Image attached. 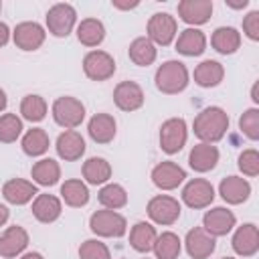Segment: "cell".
<instances>
[{"mask_svg":"<svg viewBox=\"0 0 259 259\" xmlns=\"http://www.w3.org/2000/svg\"><path fill=\"white\" fill-rule=\"evenodd\" d=\"M251 95H253V101H255V103H259V97H257V83L253 85V91H251Z\"/></svg>","mask_w":259,"mask_h":259,"instance_id":"49","label":"cell"},{"mask_svg":"<svg viewBox=\"0 0 259 259\" xmlns=\"http://www.w3.org/2000/svg\"><path fill=\"white\" fill-rule=\"evenodd\" d=\"M225 77V69L219 61H202L194 69V81L200 87H217Z\"/></svg>","mask_w":259,"mask_h":259,"instance_id":"28","label":"cell"},{"mask_svg":"<svg viewBox=\"0 0 259 259\" xmlns=\"http://www.w3.org/2000/svg\"><path fill=\"white\" fill-rule=\"evenodd\" d=\"M75 18H77V12L71 4H55L49 8L47 12V26H49V32H53L55 36H67L73 26H75Z\"/></svg>","mask_w":259,"mask_h":259,"instance_id":"7","label":"cell"},{"mask_svg":"<svg viewBox=\"0 0 259 259\" xmlns=\"http://www.w3.org/2000/svg\"><path fill=\"white\" fill-rule=\"evenodd\" d=\"M83 71L93 81H105L115 73V61L105 51H91L83 59Z\"/></svg>","mask_w":259,"mask_h":259,"instance_id":"6","label":"cell"},{"mask_svg":"<svg viewBox=\"0 0 259 259\" xmlns=\"http://www.w3.org/2000/svg\"><path fill=\"white\" fill-rule=\"evenodd\" d=\"M0 10H2V4H0Z\"/></svg>","mask_w":259,"mask_h":259,"instance_id":"51","label":"cell"},{"mask_svg":"<svg viewBox=\"0 0 259 259\" xmlns=\"http://www.w3.org/2000/svg\"><path fill=\"white\" fill-rule=\"evenodd\" d=\"M188 162H190V168L192 170H196V172H208L219 162V150L212 144H204V142L202 144H196L190 150Z\"/></svg>","mask_w":259,"mask_h":259,"instance_id":"22","label":"cell"},{"mask_svg":"<svg viewBox=\"0 0 259 259\" xmlns=\"http://www.w3.org/2000/svg\"><path fill=\"white\" fill-rule=\"evenodd\" d=\"M2 194L12 204H26L38 192H36V186L32 182H26V180H20V178H12L2 186Z\"/></svg>","mask_w":259,"mask_h":259,"instance_id":"25","label":"cell"},{"mask_svg":"<svg viewBox=\"0 0 259 259\" xmlns=\"http://www.w3.org/2000/svg\"><path fill=\"white\" fill-rule=\"evenodd\" d=\"M20 259H42V255H40V253H26V255H22Z\"/></svg>","mask_w":259,"mask_h":259,"instance_id":"48","label":"cell"},{"mask_svg":"<svg viewBox=\"0 0 259 259\" xmlns=\"http://www.w3.org/2000/svg\"><path fill=\"white\" fill-rule=\"evenodd\" d=\"M6 103H8V99H6V93L0 89V111H4V109H6Z\"/></svg>","mask_w":259,"mask_h":259,"instance_id":"47","label":"cell"},{"mask_svg":"<svg viewBox=\"0 0 259 259\" xmlns=\"http://www.w3.org/2000/svg\"><path fill=\"white\" fill-rule=\"evenodd\" d=\"M235 214L229 210V208H225V206H217V208H212V210H208L206 214H204V219H202V229L208 233V235H212V237H223V235H227L233 227H235Z\"/></svg>","mask_w":259,"mask_h":259,"instance_id":"12","label":"cell"},{"mask_svg":"<svg viewBox=\"0 0 259 259\" xmlns=\"http://www.w3.org/2000/svg\"><path fill=\"white\" fill-rule=\"evenodd\" d=\"M229 130V115L221 107H206L194 117V136L204 144L219 142Z\"/></svg>","mask_w":259,"mask_h":259,"instance_id":"1","label":"cell"},{"mask_svg":"<svg viewBox=\"0 0 259 259\" xmlns=\"http://www.w3.org/2000/svg\"><path fill=\"white\" fill-rule=\"evenodd\" d=\"M243 30L251 40H259V12L253 10L243 20Z\"/></svg>","mask_w":259,"mask_h":259,"instance_id":"42","label":"cell"},{"mask_svg":"<svg viewBox=\"0 0 259 259\" xmlns=\"http://www.w3.org/2000/svg\"><path fill=\"white\" fill-rule=\"evenodd\" d=\"M212 198H214V188L204 178L190 180L182 190V200L190 208H204V206H208L212 202Z\"/></svg>","mask_w":259,"mask_h":259,"instance_id":"10","label":"cell"},{"mask_svg":"<svg viewBox=\"0 0 259 259\" xmlns=\"http://www.w3.org/2000/svg\"><path fill=\"white\" fill-rule=\"evenodd\" d=\"M61 196L69 206H85L89 202V190L81 180H65L61 186Z\"/></svg>","mask_w":259,"mask_h":259,"instance_id":"33","label":"cell"},{"mask_svg":"<svg viewBox=\"0 0 259 259\" xmlns=\"http://www.w3.org/2000/svg\"><path fill=\"white\" fill-rule=\"evenodd\" d=\"M239 127L249 140H259V109H247L239 117Z\"/></svg>","mask_w":259,"mask_h":259,"instance_id":"39","label":"cell"},{"mask_svg":"<svg viewBox=\"0 0 259 259\" xmlns=\"http://www.w3.org/2000/svg\"><path fill=\"white\" fill-rule=\"evenodd\" d=\"M186 121L182 117H170L160 127V148L166 154H176L186 144Z\"/></svg>","mask_w":259,"mask_h":259,"instance_id":"5","label":"cell"},{"mask_svg":"<svg viewBox=\"0 0 259 259\" xmlns=\"http://www.w3.org/2000/svg\"><path fill=\"white\" fill-rule=\"evenodd\" d=\"M113 101L121 111H136L144 105V91L136 81H121L113 89Z\"/></svg>","mask_w":259,"mask_h":259,"instance_id":"11","label":"cell"},{"mask_svg":"<svg viewBox=\"0 0 259 259\" xmlns=\"http://www.w3.org/2000/svg\"><path fill=\"white\" fill-rule=\"evenodd\" d=\"M148 214L158 225H172L180 217V202L172 196H154L148 202Z\"/></svg>","mask_w":259,"mask_h":259,"instance_id":"9","label":"cell"},{"mask_svg":"<svg viewBox=\"0 0 259 259\" xmlns=\"http://www.w3.org/2000/svg\"><path fill=\"white\" fill-rule=\"evenodd\" d=\"M111 4L115 8H119V10H130V8H136L138 6V2H119V0H113Z\"/></svg>","mask_w":259,"mask_h":259,"instance_id":"44","label":"cell"},{"mask_svg":"<svg viewBox=\"0 0 259 259\" xmlns=\"http://www.w3.org/2000/svg\"><path fill=\"white\" fill-rule=\"evenodd\" d=\"M20 132H22V121L16 113H4L0 117V142L4 144L16 142Z\"/></svg>","mask_w":259,"mask_h":259,"instance_id":"38","label":"cell"},{"mask_svg":"<svg viewBox=\"0 0 259 259\" xmlns=\"http://www.w3.org/2000/svg\"><path fill=\"white\" fill-rule=\"evenodd\" d=\"M227 4H229L231 8H245L249 2H247V0H239V2H229V0H227Z\"/></svg>","mask_w":259,"mask_h":259,"instance_id":"46","label":"cell"},{"mask_svg":"<svg viewBox=\"0 0 259 259\" xmlns=\"http://www.w3.org/2000/svg\"><path fill=\"white\" fill-rule=\"evenodd\" d=\"M219 192H221V196H223L225 202H229V204H241V202H245L249 198L251 184L245 178L227 176V178H223V182L219 186Z\"/></svg>","mask_w":259,"mask_h":259,"instance_id":"20","label":"cell"},{"mask_svg":"<svg viewBox=\"0 0 259 259\" xmlns=\"http://www.w3.org/2000/svg\"><path fill=\"white\" fill-rule=\"evenodd\" d=\"M99 202L105 208L115 210V208H121L127 202V194H125L123 186H119V184H105L99 190Z\"/></svg>","mask_w":259,"mask_h":259,"instance_id":"37","label":"cell"},{"mask_svg":"<svg viewBox=\"0 0 259 259\" xmlns=\"http://www.w3.org/2000/svg\"><path fill=\"white\" fill-rule=\"evenodd\" d=\"M154 251H156L158 259H176L180 255V239H178V235H174L170 231L162 233L160 237H156Z\"/></svg>","mask_w":259,"mask_h":259,"instance_id":"35","label":"cell"},{"mask_svg":"<svg viewBox=\"0 0 259 259\" xmlns=\"http://www.w3.org/2000/svg\"><path fill=\"white\" fill-rule=\"evenodd\" d=\"M26 245H28V233L18 225L8 227L0 237V255L6 259H12L18 253H22Z\"/></svg>","mask_w":259,"mask_h":259,"instance_id":"17","label":"cell"},{"mask_svg":"<svg viewBox=\"0 0 259 259\" xmlns=\"http://www.w3.org/2000/svg\"><path fill=\"white\" fill-rule=\"evenodd\" d=\"M210 45L217 53L231 55L241 47V34L233 26H219L210 36Z\"/></svg>","mask_w":259,"mask_h":259,"instance_id":"23","label":"cell"},{"mask_svg":"<svg viewBox=\"0 0 259 259\" xmlns=\"http://www.w3.org/2000/svg\"><path fill=\"white\" fill-rule=\"evenodd\" d=\"M223 259H235V257H223Z\"/></svg>","mask_w":259,"mask_h":259,"instance_id":"50","label":"cell"},{"mask_svg":"<svg viewBox=\"0 0 259 259\" xmlns=\"http://www.w3.org/2000/svg\"><path fill=\"white\" fill-rule=\"evenodd\" d=\"M32 214L40 223H53L61 217V200L53 194H38L32 202Z\"/></svg>","mask_w":259,"mask_h":259,"instance_id":"26","label":"cell"},{"mask_svg":"<svg viewBox=\"0 0 259 259\" xmlns=\"http://www.w3.org/2000/svg\"><path fill=\"white\" fill-rule=\"evenodd\" d=\"M109 176H111V166L105 158L93 156L83 164V178L89 184H103L109 180Z\"/></svg>","mask_w":259,"mask_h":259,"instance_id":"32","label":"cell"},{"mask_svg":"<svg viewBox=\"0 0 259 259\" xmlns=\"http://www.w3.org/2000/svg\"><path fill=\"white\" fill-rule=\"evenodd\" d=\"M77 38L85 47H97L105 38V26L97 18H85L77 26Z\"/></svg>","mask_w":259,"mask_h":259,"instance_id":"29","label":"cell"},{"mask_svg":"<svg viewBox=\"0 0 259 259\" xmlns=\"http://www.w3.org/2000/svg\"><path fill=\"white\" fill-rule=\"evenodd\" d=\"M53 117H55V121L59 125H63L67 130H73L83 121L85 107H83V103L79 99L65 95V97H59L53 103Z\"/></svg>","mask_w":259,"mask_h":259,"instance_id":"3","label":"cell"},{"mask_svg":"<svg viewBox=\"0 0 259 259\" xmlns=\"http://www.w3.org/2000/svg\"><path fill=\"white\" fill-rule=\"evenodd\" d=\"M204 49H206V36L198 28L182 30L178 40H176V51L180 55H186V57H198L204 53Z\"/></svg>","mask_w":259,"mask_h":259,"instance_id":"21","label":"cell"},{"mask_svg":"<svg viewBox=\"0 0 259 259\" xmlns=\"http://www.w3.org/2000/svg\"><path fill=\"white\" fill-rule=\"evenodd\" d=\"M6 221H8V208H6L4 204H0V227H2Z\"/></svg>","mask_w":259,"mask_h":259,"instance_id":"45","label":"cell"},{"mask_svg":"<svg viewBox=\"0 0 259 259\" xmlns=\"http://www.w3.org/2000/svg\"><path fill=\"white\" fill-rule=\"evenodd\" d=\"M45 42V28L38 22H20L14 28V45L22 51H36Z\"/></svg>","mask_w":259,"mask_h":259,"instance_id":"14","label":"cell"},{"mask_svg":"<svg viewBox=\"0 0 259 259\" xmlns=\"http://www.w3.org/2000/svg\"><path fill=\"white\" fill-rule=\"evenodd\" d=\"M127 53H130V59H132L136 65H140V67H148V65H152V63L156 61V47H154V42H152L148 36L136 38V40L130 45Z\"/></svg>","mask_w":259,"mask_h":259,"instance_id":"31","label":"cell"},{"mask_svg":"<svg viewBox=\"0 0 259 259\" xmlns=\"http://www.w3.org/2000/svg\"><path fill=\"white\" fill-rule=\"evenodd\" d=\"M8 38H10V30L4 22H0V47H4L8 42Z\"/></svg>","mask_w":259,"mask_h":259,"instance_id":"43","label":"cell"},{"mask_svg":"<svg viewBox=\"0 0 259 259\" xmlns=\"http://www.w3.org/2000/svg\"><path fill=\"white\" fill-rule=\"evenodd\" d=\"M184 178H186V172L178 164H174V162H160L152 170V182L158 188H162V190L176 188Z\"/></svg>","mask_w":259,"mask_h":259,"instance_id":"16","label":"cell"},{"mask_svg":"<svg viewBox=\"0 0 259 259\" xmlns=\"http://www.w3.org/2000/svg\"><path fill=\"white\" fill-rule=\"evenodd\" d=\"M79 257L81 259H111L105 243L95 241V239H89L79 247Z\"/></svg>","mask_w":259,"mask_h":259,"instance_id":"40","label":"cell"},{"mask_svg":"<svg viewBox=\"0 0 259 259\" xmlns=\"http://www.w3.org/2000/svg\"><path fill=\"white\" fill-rule=\"evenodd\" d=\"M156 229L150 225V223H136L132 227V233H130V245L140 251V253H148L154 249V243H156Z\"/></svg>","mask_w":259,"mask_h":259,"instance_id":"27","label":"cell"},{"mask_svg":"<svg viewBox=\"0 0 259 259\" xmlns=\"http://www.w3.org/2000/svg\"><path fill=\"white\" fill-rule=\"evenodd\" d=\"M30 176L36 184L40 186H53L59 182L61 178V168H59V162L51 160V158H45V160H38L32 170H30Z\"/></svg>","mask_w":259,"mask_h":259,"instance_id":"30","label":"cell"},{"mask_svg":"<svg viewBox=\"0 0 259 259\" xmlns=\"http://www.w3.org/2000/svg\"><path fill=\"white\" fill-rule=\"evenodd\" d=\"M176 36V18L168 12H156L148 20V38L156 45H170Z\"/></svg>","mask_w":259,"mask_h":259,"instance_id":"8","label":"cell"},{"mask_svg":"<svg viewBox=\"0 0 259 259\" xmlns=\"http://www.w3.org/2000/svg\"><path fill=\"white\" fill-rule=\"evenodd\" d=\"M212 14L210 0H182L178 4V16L186 24H204Z\"/></svg>","mask_w":259,"mask_h":259,"instance_id":"15","label":"cell"},{"mask_svg":"<svg viewBox=\"0 0 259 259\" xmlns=\"http://www.w3.org/2000/svg\"><path fill=\"white\" fill-rule=\"evenodd\" d=\"M89 227L95 235L101 237H121L127 229L125 219L115 210H97L89 219Z\"/></svg>","mask_w":259,"mask_h":259,"instance_id":"4","label":"cell"},{"mask_svg":"<svg viewBox=\"0 0 259 259\" xmlns=\"http://www.w3.org/2000/svg\"><path fill=\"white\" fill-rule=\"evenodd\" d=\"M184 243H186V251H188V255H190L192 259H206V257L214 251V247H217L214 237L208 235L202 227L190 229Z\"/></svg>","mask_w":259,"mask_h":259,"instance_id":"13","label":"cell"},{"mask_svg":"<svg viewBox=\"0 0 259 259\" xmlns=\"http://www.w3.org/2000/svg\"><path fill=\"white\" fill-rule=\"evenodd\" d=\"M20 113L28 121H40L47 115V101L40 95H26L20 103Z\"/></svg>","mask_w":259,"mask_h":259,"instance_id":"36","label":"cell"},{"mask_svg":"<svg viewBox=\"0 0 259 259\" xmlns=\"http://www.w3.org/2000/svg\"><path fill=\"white\" fill-rule=\"evenodd\" d=\"M239 170L247 176H257L259 174V152L257 150H245L239 156Z\"/></svg>","mask_w":259,"mask_h":259,"instance_id":"41","label":"cell"},{"mask_svg":"<svg viewBox=\"0 0 259 259\" xmlns=\"http://www.w3.org/2000/svg\"><path fill=\"white\" fill-rule=\"evenodd\" d=\"M57 154L67 160V162H73V160H79L85 152V140L79 132L75 130H67L63 132L59 138H57Z\"/></svg>","mask_w":259,"mask_h":259,"instance_id":"18","label":"cell"},{"mask_svg":"<svg viewBox=\"0 0 259 259\" xmlns=\"http://www.w3.org/2000/svg\"><path fill=\"white\" fill-rule=\"evenodd\" d=\"M89 136L97 144H107L115 138V119L109 113H97L89 121Z\"/></svg>","mask_w":259,"mask_h":259,"instance_id":"24","label":"cell"},{"mask_svg":"<svg viewBox=\"0 0 259 259\" xmlns=\"http://www.w3.org/2000/svg\"><path fill=\"white\" fill-rule=\"evenodd\" d=\"M22 150L28 156H40L49 150V134L42 127L28 130L22 138Z\"/></svg>","mask_w":259,"mask_h":259,"instance_id":"34","label":"cell"},{"mask_svg":"<svg viewBox=\"0 0 259 259\" xmlns=\"http://www.w3.org/2000/svg\"><path fill=\"white\" fill-rule=\"evenodd\" d=\"M188 85V71L180 61H166L156 71V87L162 93L174 95Z\"/></svg>","mask_w":259,"mask_h":259,"instance_id":"2","label":"cell"},{"mask_svg":"<svg viewBox=\"0 0 259 259\" xmlns=\"http://www.w3.org/2000/svg\"><path fill=\"white\" fill-rule=\"evenodd\" d=\"M233 249L241 257H251V255L257 253V249H259V231L253 223H247V225L237 229V233L233 235Z\"/></svg>","mask_w":259,"mask_h":259,"instance_id":"19","label":"cell"}]
</instances>
